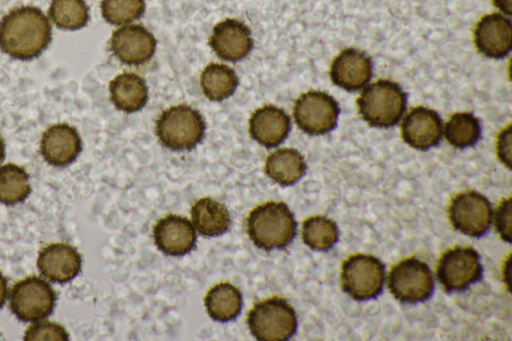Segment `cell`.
<instances>
[{"instance_id":"obj_1","label":"cell","mask_w":512,"mask_h":341,"mask_svg":"<svg viewBox=\"0 0 512 341\" xmlns=\"http://www.w3.org/2000/svg\"><path fill=\"white\" fill-rule=\"evenodd\" d=\"M51 40L47 16L37 7L11 10L0 22V49L8 56L30 60L39 56Z\"/></svg>"},{"instance_id":"obj_2","label":"cell","mask_w":512,"mask_h":341,"mask_svg":"<svg viewBox=\"0 0 512 341\" xmlns=\"http://www.w3.org/2000/svg\"><path fill=\"white\" fill-rule=\"evenodd\" d=\"M247 233L261 249H283L296 235L297 222L284 202L268 201L256 206L248 215Z\"/></svg>"},{"instance_id":"obj_3","label":"cell","mask_w":512,"mask_h":341,"mask_svg":"<svg viewBox=\"0 0 512 341\" xmlns=\"http://www.w3.org/2000/svg\"><path fill=\"white\" fill-rule=\"evenodd\" d=\"M407 94L393 81L380 79L364 88L357 99L361 117L371 126L389 128L399 122Z\"/></svg>"},{"instance_id":"obj_4","label":"cell","mask_w":512,"mask_h":341,"mask_svg":"<svg viewBox=\"0 0 512 341\" xmlns=\"http://www.w3.org/2000/svg\"><path fill=\"white\" fill-rule=\"evenodd\" d=\"M155 131L166 148L192 150L204 137L205 121L199 111L182 104L163 111L156 121Z\"/></svg>"},{"instance_id":"obj_5","label":"cell","mask_w":512,"mask_h":341,"mask_svg":"<svg viewBox=\"0 0 512 341\" xmlns=\"http://www.w3.org/2000/svg\"><path fill=\"white\" fill-rule=\"evenodd\" d=\"M250 333L260 341H284L297 329L294 308L284 298L273 296L256 302L247 315Z\"/></svg>"},{"instance_id":"obj_6","label":"cell","mask_w":512,"mask_h":341,"mask_svg":"<svg viewBox=\"0 0 512 341\" xmlns=\"http://www.w3.org/2000/svg\"><path fill=\"white\" fill-rule=\"evenodd\" d=\"M384 281V264L372 255L354 254L342 264V289L356 300L377 297L383 290Z\"/></svg>"},{"instance_id":"obj_7","label":"cell","mask_w":512,"mask_h":341,"mask_svg":"<svg viewBox=\"0 0 512 341\" xmlns=\"http://www.w3.org/2000/svg\"><path fill=\"white\" fill-rule=\"evenodd\" d=\"M388 287L400 302L414 304L430 298L434 290V279L426 263L410 257L392 267L388 275Z\"/></svg>"},{"instance_id":"obj_8","label":"cell","mask_w":512,"mask_h":341,"mask_svg":"<svg viewBox=\"0 0 512 341\" xmlns=\"http://www.w3.org/2000/svg\"><path fill=\"white\" fill-rule=\"evenodd\" d=\"M55 302L56 293L51 285L37 276L18 281L13 285L10 294V309L24 322H36L48 317Z\"/></svg>"},{"instance_id":"obj_9","label":"cell","mask_w":512,"mask_h":341,"mask_svg":"<svg viewBox=\"0 0 512 341\" xmlns=\"http://www.w3.org/2000/svg\"><path fill=\"white\" fill-rule=\"evenodd\" d=\"M338 102L323 91H308L295 101L293 116L297 126L310 135H322L337 125Z\"/></svg>"},{"instance_id":"obj_10","label":"cell","mask_w":512,"mask_h":341,"mask_svg":"<svg viewBox=\"0 0 512 341\" xmlns=\"http://www.w3.org/2000/svg\"><path fill=\"white\" fill-rule=\"evenodd\" d=\"M480 256L471 247L457 246L445 251L437 265V278L447 292L462 291L482 277Z\"/></svg>"},{"instance_id":"obj_11","label":"cell","mask_w":512,"mask_h":341,"mask_svg":"<svg viewBox=\"0 0 512 341\" xmlns=\"http://www.w3.org/2000/svg\"><path fill=\"white\" fill-rule=\"evenodd\" d=\"M493 211L488 199L476 191L457 194L449 206V218L453 227L463 234L480 237L492 222Z\"/></svg>"},{"instance_id":"obj_12","label":"cell","mask_w":512,"mask_h":341,"mask_svg":"<svg viewBox=\"0 0 512 341\" xmlns=\"http://www.w3.org/2000/svg\"><path fill=\"white\" fill-rule=\"evenodd\" d=\"M156 39L142 25H126L115 30L110 38V50L122 63L140 65L154 54Z\"/></svg>"},{"instance_id":"obj_13","label":"cell","mask_w":512,"mask_h":341,"mask_svg":"<svg viewBox=\"0 0 512 341\" xmlns=\"http://www.w3.org/2000/svg\"><path fill=\"white\" fill-rule=\"evenodd\" d=\"M152 236L160 251L169 256H183L195 248L196 233L192 223L179 215H166L153 227Z\"/></svg>"},{"instance_id":"obj_14","label":"cell","mask_w":512,"mask_h":341,"mask_svg":"<svg viewBox=\"0 0 512 341\" xmlns=\"http://www.w3.org/2000/svg\"><path fill=\"white\" fill-rule=\"evenodd\" d=\"M401 132L403 140L409 146L424 151L440 142L443 133L442 119L435 110L418 106L404 117Z\"/></svg>"},{"instance_id":"obj_15","label":"cell","mask_w":512,"mask_h":341,"mask_svg":"<svg viewBox=\"0 0 512 341\" xmlns=\"http://www.w3.org/2000/svg\"><path fill=\"white\" fill-rule=\"evenodd\" d=\"M474 43L478 51L486 57H505L512 47L510 19L498 13L483 16L474 29Z\"/></svg>"},{"instance_id":"obj_16","label":"cell","mask_w":512,"mask_h":341,"mask_svg":"<svg viewBox=\"0 0 512 341\" xmlns=\"http://www.w3.org/2000/svg\"><path fill=\"white\" fill-rule=\"evenodd\" d=\"M209 45L221 59L238 61L250 53L253 40L250 29L244 23L225 19L214 26Z\"/></svg>"},{"instance_id":"obj_17","label":"cell","mask_w":512,"mask_h":341,"mask_svg":"<svg viewBox=\"0 0 512 341\" xmlns=\"http://www.w3.org/2000/svg\"><path fill=\"white\" fill-rule=\"evenodd\" d=\"M373 64L363 51L347 48L333 60L330 68L332 82L347 91H357L372 77Z\"/></svg>"},{"instance_id":"obj_18","label":"cell","mask_w":512,"mask_h":341,"mask_svg":"<svg viewBox=\"0 0 512 341\" xmlns=\"http://www.w3.org/2000/svg\"><path fill=\"white\" fill-rule=\"evenodd\" d=\"M82 148L81 138L76 128L58 123L50 126L42 135L40 152L50 165L63 167L72 163Z\"/></svg>"},{"instance_id":"obj_19","label":"cell","mask_w":512,"mask_h":341,"mask_svg":"<svg viewBox=\"0 0 512 341\" xmlns=\"http://www.w3.org/2000/svg\"><path fill=\"white\" fill-rule=\"evenodd\" d=\"M81 266V254L67 243H51L44 246L37 258L40 273L58 283H65L75 278Z\"/></svg>"},{"instance_id":"obj_20","label":"cell","mask_w":512,"mask_h":341,"mask_svg":"<svg viewBox=\"0 0 512 341\" xmlns=\"http://www.w3.org/2000/svg\"><path fill=\"white\" fill-rule=\"evenodd\" d=\"M290 128V117L284 110L273 105L256 109L249 120L251 137L267 148L281 144L288 136Z\"/></svg>"},{"instance_id":"obj_21","label":"cell","mask_w":512,"mask_h":341,"mask_svg":"<svg viewBox=\"0 0 512 341\" xmlns=\"http://www.w3.org/2000/svg\"><path fill=\"white\" fill-rule=\"evenodd\" d=\"M114 106L126 113L142 109L148 100V88L143 78L134 73L117 75L109 85Z\"/></svg>"},{"instance_id":"obj_22","label":"cell","mask_w":512,"mask_h":341,"mask_svg":"<svg viewBox=\"0 0 512 341\" xmlns=\"http://www.w3.org/2000/svg\"><path fill=\"white\" fill-rule=\"evenodd\" d=\"M191 218L196 230L207 237L225 233L231 224L226 206L209 197L200 198L192 205Z\"/></svg>"},{"instance_id":"obj_23","label":"cell","mask_w":512,"mask_h":341,"mask_svg":"<svg viewBox=\"0 0 512 341\" xmlns=\"http://www.w3.org/2000/svg\"><path fill=\"white\" fill-rule=\"evenodd\" d=\"M306 168L303 156L293 148L274 151L265 163L266 174L281 186L295 184L305 174Z\"/></svg>"},{"instance_id":"obj_24","label":"cell","mask_w":512,"mask_h":341,"mask_svg":"<svg viewBox=\"0 0 512 341\" xmlns=\"http://www.w3.org/2000/svg\"><path fill=\"white\" fill-rule=\"evenodd\" d=\"M242 294L228 282H221L211 287L204 299L208 315L215 321L228 322L241 312Z\"/></svg>"},{"instance_id":"obj_25","label":"cell","mask_w":512,"mask_h":341,"mask_svg":"<svg viewBox=\"0 0 512 341\" xmlns=\"http://www.w3.org/2000/svg\"><path fill=\"white\" fill-rule=\"evenodd\" d=\"M200 85L209 100L221 101L235 92L238 78L230 67L224 64L210 63L201 73Z\"/></svg>"},{"instance_id":"obj_26","label":"cell","mask_w":512,"mask_h":341,"mask_svg":"<svg viewBox=\"0 0 512 341\" xmlns=\"http://www.w3.org/2000/svg\"><path fill=\"white\" fill-rule=\"evenodd\" d=\"M444 135L446 140L456 148L473 146L481 135L480 122L472 113H454L445 125Z\"/></svg>"},{"instance_id":"obj_27","label":"cell","mask_w":512,"mask_h":341,"mask_svg":"<svg viewBox=\"0 0 512 341\" xmlns=\"http://www.w3.org/2000/svg\"><path fill=\"white\" fill-rule=\"evenodd\" d=\"M31 192L29 176L20 166L8 163L0 167V202L14 205L25 200Z\"/></svg>"},{"instance_id":"obj_28","label":"cell","mask_w":512,"mask_h":341,"mask_svg":"<svg viewBox=\"0 0 512 341\" xmlns=\"http://www.w3.org/2000/svg\"><path fill=\"white\" fill-rule=\"evenodd\" d=\"M339 238L336 223L325 216H312L302 224L303 242L313 250L327 251Z\"/></svg>"},{"instance_id":"obj_29","label":"cell","mask_w":512,"mask_h":341,"mask_svg":"<svg viewBox=\"0 0 512 341\" xmlns=\"http://www.w3.org/2000/svg\"><path fill=\"white\" fill-rule=\"evenodd\" d=\"M49 15L57 27L66 30L80 29L89 20V10L84 0H52Z\"/></svg>"},{"instance_id":"obj_30","label":"cell","mask_w":512,"mask_h":341,"mask_svg":"<svg viewBox=\"0 0 512 341\" xmlns=\"http://www.w3.org/2000/svg\"><path fill=\"white\" fill-rule=\"evenodd\" d=\"M145 11L144 0H102L103 18L113 25L128 24L140 18Z\"/></svg>"},{"instance_id":"obj_31","label":"cell","mask_w":512,"mask_h":341,"mask_svg":"<svg viewBox=\"0 0 512 341\" xmlns=\"http://www.w3.org/2000/svg\"><path fill=\"white\" fill-rule=\"evenodd\" d=\"M23 339L25 341H67L69 340V335L62 325L43 321L29 326L24 333Z\"/></svg>"},{"instance_id":"obj_32","label":"cell","mask_w":512,"mask_h":341,"mask_svg":"<svg viewBox=\"0 0 512 341\" xmlns=\"http://www.w3.org/2000/svg\"><path fill=\"white\" fill-rule=\"evenodd\" d=\"M512 202L511 198L502 200L495 212V229L500 237L507 242L512 240Z\"/></svg>"},{"instance_id":"obj_33","label":"cell","mask_w":512,"mask_h":341,"mask_svg":"<svg viewBox=\"0 0 512 341\" xmlns=\"http://www.w3.org/2000/svg\"><path fill=\"white\" fill-rule=\"evenodd\" d=\"M511 145H512V132L511 125L503 129L497 138L496 149L497 155L501 162L511 168Z\"/></svg>"},{"instance_id":"obj_34","label":"cell","mask_w":512,"mask_h":341,"mask_svg":"<svg viewBox=\"0 0 512 341\" xmlns=\"http://www.w3.org/2000/svg\"><path fill=\"white\" fill-rule=\"evenodd\" d=\"M495 7H497L504 14L511 16L512 14V0H492Z\"/></svg>"},{"instance_id":"obj_35","label":"cell","mask_w":512,"mask_h":341,"mask_svg":"<svg viewBox=\"0 0 512 341\" xmlns=\"http://www.w3.org/2000/svg\"><path fill=\"white\" fill-rule=\"evenodd\" d=\"M8 295L7 280L0 272V308L4 305Z\"/></svg>"},{"instance_id":"obj_36","label":"cell","mask_w":512,"mask_h":341,"mask_svg":"<svg viewBox=\"0 0 512 341\" xmlns=\"http://www.w3.org/2000/svg\"><path fill=\"white\" fill-rule=\"evenodd\" d=\"M5 156V144L3 139L0 137V162L3 160Z\"/></svg>"}]
</instances>
